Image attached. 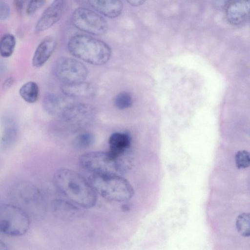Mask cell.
I'll return each mask as SVG.
<instances>
[{
	"instance_id": "cell-14",
	"label": "cell",
	"mask_w": 250,
	"mask_h": 250,
	"mask_svg": "<svg viewBox=\"0 0 250 250\" xmlns=\"http://www.w3.org/2000/svg\"><path fill=\"white\" fill-rule=\"evenodd\" d=\"M73 202L62 199H57L51 203V209L58 218L69 221L75 219L80 215V209Z\"/></svg>"
},
{
	"instance_id": "cell-24",
	"label": "cell",
	"mask_w": 250,
	"mask_h": 250,
	"mask_svg": "<svg viewBox=\"0 0 250 250\" xmlns=\"http://www.w3.org/2000/svg\"><path fill=\"white\" fill-rule=\"evenodd\" d=\"M235 163L238 169H244L248 167L250 164L249 152L245 150L237 151L235 155Z\"/></svg>"
},
{
	"instance_id": "cell-27",
	"label": "cell",
	"mask_w": 250,
	"mask_h": 250,
	"mask_svg": "<svg viewBox=\"0 0 250 250\" xmlns=\"http://www.w3.org/2000/svg\"><path fill=\"white\" fill-rule=\"evenodd\" d=\"M25 1L26 0H13L14 5L18 11L21 12L22 10Z\"/></svg>"
},
{
	"instance_id": "cell-10",
	"label": "cell",
	"mask_w": 250,
	"mask_h": 250,
	"mask_svg": "<svg viewBox=\"0 0 250 250\" xmlns=\"http://www.w3.org/2000/svg\"><path fill=\"white\" fill-rule=\"evenodd\" d=\"M66 3V0H53L38 20L35 27V32H43L58 22L63 13Z\"/></svg>"
},
{
	"instance_id": "cell-23",
	"label": "cell",
	"mask_w": 250,
	"mask_h": 250,
	"mask_svg": "<svg viewBox=\"0 0 250 250\" xmlns=\"http://www.w3.org/2000/svg\"><path fill=\"white\" fill-rule=\"evenodd\" d=\"M114 104L115 106L120 109L129 108L132 104V97L128 92H120L115 96Z\"/></svg>"
},
{
	"instance_id": "cell-8",
	"label": "cell",
	"mask_w": 250,
	"mask_h": 250,
	"mask_svg": "<svg viewBox=\"0 0 250 250\" xmlns=\"http://www.w3.org/2000/svg\"><path fill=\"white\" fill-rule=\"evenodd\" d=\"M55 76L63 83L84 81L87 77L88 70L81 62L72 58H59L53 67Z\"/></svg>"
},
{
	"instance_id": "cell-31",
	"label": "cell",
	"mask_w": 250,
	"mask_h": 250,
	"mask_svg": "<svg viewBox=\"0 0 250 250\" xmlns=\"http://www.w3.org/2000/svg\"><path fill=\"white\" fill-rule=\"evenodd\" d=\"M8 248L7 246L2 241L0 240V250H7Z\"/></svg>"
},
{
	"instance_id": "cell-12",
	"label": "cell",
	"mask_w": 250,
	"mask_h": 250,
	"mask_svg": "<svg viewBox=\"0 0 250 250\" xmlns=\"http://www.w3.org/2000/svg\"><path fill=\"white\" fill-rule=\"evenodd\" d=\"M76 102L74 98L64 94L48 93L42 100V107L49 114L61 117L66 109Z\"/></svg>"
},
{
	"instance_id": "cell-15",
	"label": "cell",
	"mask_w": 250,
	"mask_h": 250,
	"mask_svg": "<svg viewBox=\"0 0 250 250\" xmlns=\"http://www.w3.org/2000/svg\"><path fill=\"white\" fill-rule=\"evenodd\" d=\"M63 94L75 98H91L96 94V89L92 83L84 82L63 83L61 87Z\"/></svg>"
},
{
	"instance_id": "cell-28",
	"label": "cell",
	"mask_w": 250,
	"mask_h": 250,
	"mask_svg": "<svg viewBox=\"0 0 250 250\" xmlns=\"http://www.w3.org/2000/svg\"><path fill=\"white\" fill-rule=\"evenodd\" d=\"M14 80L12 77L6 79L2 84V87L4 89L9 88L13 84Z\"/></svg>"
},
{
	"instance_id": "cell-20",
	"label": "cell",
	"mask_w": 250,
	"mask_h": 250,
	"mask_svg": "<svg viewBox=\"0 0 250 250\" xmlns=\"http://www.w3.org/2000/svg\"><path fill=\"white\" fill-rule=\"evenodd\" d=\"M16 44L15 36L9 33L3 35L0 39V55L8 58L13 53Z\"/></svg>"
},
{
	"instance_id": "cell-11",
	"label": "cell",
	"mask_w": 250,
	"mask_h": 250,
	"mask_svg": "<svg viewBox=\"0 0 250 250\" xmlns=\"http://www.w3.org/2000/svg\"><path fill=\"white\" fill-rule=\"evenodd\" d=\"M2 134L0 147L2 151L10 149L16 143L19 133L18 122L16 118L10 113H4L1 117Z\"/></svg>"
},
{
	"instance_id": "cell-5",
	"label": "cell",
	"mask_w": 250,
	"mask_h": 250,
	"mask_svg": "<svg viewBox=\"0 0 250 250\" xmlns=\"http://www.w3.org/2000/svg\"><path fill=\"white\" fill-rule=\"evenodd\" d=\"M80 166L92 174H115L122 175L126 166L121 157L108 151H96L83 154L79 158Z\"/></svg>"
},
{
	"instance_id": "cell-19",
	"label": "cell",
	"mask_w": 250,
	"mask_h": 250,
	"mask_svg": "<svg viewBox=\"0 0 250 250\" xmlns=\"http://www.w3.org/2000/svg\"><path fill=\"white\" fill-rule=\"evenodd\" d=\"M19 94L25 102L30 104L34 103L39 98V86L34 82H26L19 89Z\"/></svg>"
},
{
	"instance_id": "cell-29",
	"label": "cell",
	"mask_w": 250,
	"mask_h": 250,
	"mask_svg": "<svg viewBox=\"0 0 250 250\" xmlns=\"http://www.w3.org/2000/svg\"><path fill=\"white\" fill-rule=\"evenodd\" d=\"M131 6L134 7L139 6L144 4L146 0H126Z\"/></svg>"
},
{
	"instance_id": "cell-16",
	"label": "cell",
	"mask_w": 250,
	"mask_h": 250,
	"mask_svg": "<svg viewBox=\"0 0 250 250\" xmlns=\"http://www.w3.org/2000/svg\"><path fill=\"white\" fill-rule=\"evenodd\" d=\"M89 5L98 13L109 18H115L121 14L123 4L121 0H87Z\"/></svg>"
},
{
	"instance_id": "cell-18",
	"label": "cell",
	"mask_w": 250,
	"mask_h": 250,
	"mask_svg": "<svg viewBox=\"0 0 250 250\" xmlns=\"http://www.w3.org/2000/svg\"><path fill=\"white\" fill-rule=\"evenodd\" d=\"M131 137L126 132H116L112 133L109 138L108 151L116 157H121L131 145Z\"/></svg>"
},
{
	"instance_id": "cell-6",
	"label": "cell",
	"mask_w": 250,
	"mask_h": 250,
	"mask_svg": "<svg viewBox=\"0 0 250 250\" xmlns=\"http://www.w3.org/2000/svg\"><path fill=\"white\" fill-rule=\"evenodd\" d=\"M30 225V217L21 208L12 204L0 205V232L19 237L25 234Z\"/></svg>"
},
{
	"instance_id": "cell-13",
	"label": "cell",
	"mask_w": 250,
	"mask_h": 250,
	"mask_svg": "<svg viewBox=\"0 0 250 250\" xmlns=\"http://www.w3.org/2000/svg\"><path fill=\"white\" fill-rule=\"evenodd\" d=\"M250 7V0H230L225 10L227 21L233 25L243 23L249 18Z\"/></svg>"
},
{
	"instance_id": "cell-7",
	"label": "cell",
	"mask_w": 250,
	"mask_h": 250,
	"mask_svg": "<svg viewBox=\"0 0 250 250\" xmlns=\"http://www.w3.org/2000/svg\"><path fill=\"white\" fill-rule=\"evenodd\" d=\"M71 20L76 28L91 35L102 36L108 31L105 19L98 13L85 7L75 9Z\"/></svg>"
},
{
	"instance_id": "cell-25",
	"label": "cell",
	"mask_w": 250,
	"mask_h": 250,
	"mask_svg": "<svg viewBox=\"0 0 250 250\" xmlns=\"http://www.w3.org/2000/svg\"><path fill=\"white\" fill-rule=\"evenodd\" d=\"M46 2V0H30L26 12L27 15H32L41 9Z\"/></svg>"
},
{
	"instance_id": "cell-17",
	"label": "cell",
	"mask_w": 250,
	"mask_h": 250,
	"mask_svg": "<svg viewBox=\"0 0 250 250\" xmlns=\"http://www.w3.org/2000/svg\"><path fill=\"white\" fill-rule=\"evenodd\" d=\"M56 46L57 42L53 37L44 38L35 51L32 58L33 65L37 68L42 66L52 56Z\"/></svg>"
},
{
	"instance_id": "cell-1",
	"label": "cell",
	"mask_w": 250,
	"mask_h": 250,
	"mask_svg": "<svg viewBox=\"0 0 250 250\" xmlns=\"http://www.w3.org/2000/svg\"><path fill=\"white\" fill-rule=\"evenodd\" d=\"M53 183L62 194L78 206L90 208L97 203V193L89 182L74 170L58 169L53 175Z\"/></svg>"
},
{
	"instance_id": "cell-2",
	"label": "cell",
	"mask_w": 250,
	"mask_h": 250,
	"mask_svg": "<svg viewBox=\"0 0 250 250\" xmlns=\"http://www.w3.org/2000/svg\"><path fill=\"white\" fill-rule=\"evenodd\" d=\"M69 53L87 63L103 65L110 59L111 49L105 42L89 35L76 34L67 43Z\"/></svg>"
},
{
	"instance_id": "cell-30",
	"label": "cell",
	"mask_w": 250,
	"mask_h": 250,
	"mask_svg": "<svg viewBox=\"0 0 250 250\" xmlns=\"http://www.w3.org/2000/svg\"><path fill=\"white\" fill-rule=\"evenodd\" d=\"M6 69V65L4 62L0 61V77L2 76Z\"/></svg>"
},
{
	"instance_id": "cell-22",
	"label": "cell",
	"mask_w": 250,
	"mask_h": 250,
	"mask_svg": "<svg viewBox=\"0 0 250 250\" xmlns=\"http://www.w3.org/2000/svg\"><path fill=\"white\" fill-rule=\"evenodd\" d=\"M236 227L238 232L242 236L248 237L250 235V213L240 214L236 220Z\"/></svg>"
},
{
	"instance_id": "cell-3",
	"label": "cell",
	"mask_w": 250,
	"mask_h": 250,
	"mask_svg": "<svg viewBox=\"0 0 250 250\" xmlns=\"http://www.w3.org/2000/svg\"><path fill=\"white\" fill-rule=\"evenodd\" d=\"M88 182L96 193L108 200L125 202L134 195L132 186L121 175L92 174Z\"/></svg>"
},
{
	"instance_id": "cell-21",
	"label": "cell",
	"mask_w": 250,
	"mask_h": 250,
	"mask_svg": "<svg viewBox=\"0 0 250 250\" xmlns=\"http://www.w3.org/2000/svg\"><path fill=\"white\" fill-rule=\"evenodd\" d=\"M95 141V137L90 132H85L79 134L73 139V146L77 149H86L91 146Z\"/></svg>"
},
{
	"instance_id": "cell-4",
	"label": "cell",
	"mask_w": 250,
	"mask_h": 250,
	"mask_svg": "<svg viewBox=\"0 0 250 250\" xmlns=\"http://www.w3.org/2000/svg\"><path fill=\"white\" fill-rule=\"evenodd\" d=\"M10 195L16 205L29 216L37 219L43 218L46 211L45 201L35 184L27 181L18 182L11 188Z\"/></svg>"
},
{
	"instance_id": "cell-9",
	"label": "cell",
	"mask_w": 250,
	"mask_h": 250,
	"mask_svg": "<svg viewBox=\"0 0 250 250\" xmlns=\"http://www.w3.org/2000/svg\"><path fill=\"white\" fill-rule=\"evenodd\" d=\"M95 115V110L91 105L76 101L66 109L60 118L64 127L76 130L90 123Z\"/></svg>"
},
{
	"instance_id": "cell-26",
	"label": "cell",
	"mask_w": 250,
	"mask_h": 250,
	"mask_svg": "<svg viewBox=\"0 0 250 250\" xmlns=\"http://www.w3.org/2000/svg\"><path fill=\"white\" fill-rule=\"evenodd\" d=\"M10 15V7L6 1L0 0V21L6 20Z\"/></svg>"
}]
</instances>
